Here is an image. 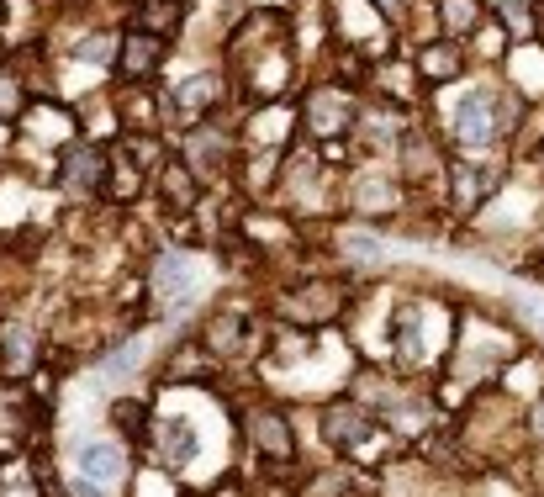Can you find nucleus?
<instances>
[{"instance_id":"17","label":"nucleus","mask_w":544,"mask_h":497,"mask_svg":"<svg viewBox=\"0 0 544 497\" xmlns=\"http://www.w3.org/2000/svg\"><path fill=\"white\" fill-rule=\"evenodd\" d=\"M138 360H143V344H127L122 355H111V360H106V376H122V371H133Z\"/></svg>"},{"instance_id":"22","label":"nucleus","mask_w":544,"mask_h":497,"mask_svg":"<svg viewBox=\"0 0 544 497\" xmlns=\"http://www.w3.org/2000/svg\"><path fill=\"white\" fill-rule=\"evenodd\" d=\"M0 497H37V492H32V487H6Z\"/></svg>"},{"instance_id":"13","label":"nucleus","mask_w":544,"mask_h":497,"mask_svg":"<svg viewBox=\"0 0 544 497\" xmlns=\"http://www.w3.org/2000/svg\"><path fill=\"white\" fill-rule=\"evenodd\" d=\"M238 328H243L238 318H217V323H212V334H206V344H212L217 355H238V344H243V339H238Z\"/></svg>"},{"instance_id":"10","label":"nucleus","mask_w":544,"mask_h":497,"mask_svg":"<svg viewBox=\"0 0 544 497\" xmlns=\"http://www.w3.org/2000/svg\"><path fill=\"white\" fill-rule=\"evenodd\" d=\"M344 117H349L344 96H328V90H323V96H312V127H317V133H339Z\"/></svg>"},{"instance_id":"4","label":"nucleus","mask_w":544,"mask_h":497,"mask_svg":"<svg viewBox=\"0 0 544 497\" xmlns=\"http://www.w3.org/2000/svg\"><path fill=\"white\" fill-rule=\"evenodd\" d=\"M154 445H159V460L164 466H191L196 450H201V429L191 418H159V434H154Z\"/></svg>"},{"instance_id":"8","label":"nucleus","mask_w":544,"mask_h":497,"mask_svg":"<svg viewBox=\"0 0 544 497\" xmlns=\"http://www.w3.org/2000/svg\"><path fill=\"white\" fill-rule=\"evenodd\" d=\"M0 365H6L11 376H22L27 365H32V334L27 328H0Z\"/></svg>"},{"instance_id":"3","label":"nucleus","mask_w":544,"mask_h":497,"mask_svg":"<svg viewBox=\"0 0 544 497\" xmlns=\"http://www.w3.org/2000/svg\"><path fill=\"white\" fill-rule=\"evenodd\" d=\"M74 471H80L85 482H96V487H111V482H122L127 455H122L117 439H85V445L74 450Z\"/></svg>"},{"instance_id":"14","label":"nucleus","mask_w":544,"mask_h":497,"mask_svg":"<svg viewBox=\"0 0 544 497\" xmlns=\"http://www.w3.org/2000/svg\"><path fill=\"white\" fill-rule=\"evenodd\" d=\"M143 22H154L159 32H170V27L180 22V6H175V0H148V6H143Z\"/></svg>"},{"instance_id":"15","label":"nucleus","mask_w":544,"mask_h":497,"mask_svg":"<svg viewBox=\"0 0 544 497\" xmlns=\"http://www.w3.org/2000/svg\"><path fill=\"white\" fill-rule=\"evenodd\" d=\"M117 38H90V43H80V59L85 64H106V59H117Z\"/></svg>"},{"instance_id":"2","label":"nucleus","mask_w":544,"mask_h":497,"mask_svg":"<svg viewBox=\"0 0 544 497\" xmlns=\"http://www.w3.org/2000/svg\"><path fill=\"white\" fill-rule=\"evenodd\" d=\"M201 286V265L191 260L185 249H170V254H159V270H154V291H159V302H191V291Z\"/></svg>"},{"instance_id":"19","label":"nucleus","mask_w":544,"mask_h":497,"mask_svg":"<svg viewBox=\"0 0 544 497\" xmlns=\"http://www.w3.org/2000/svg\"><path fill=\"white\" fill-rule=\"evenodd\" d=\"M180 101H191V106H196V101H212V85H206L201 75L185 80V85H180Z\"/></svg>"},{"instance_id":"18","label":"nucleus","mask_w":544,"mask_h":497,"mask_svg":"<svg viewBox=\"0 0 544 497\" xmlns=\"http://www.w3.org/2000/svg\"><path fill=\"white\" fill-rule=\"evenodd\" d=\"M164 186H170V196L180 201V207H191V180H185V170L170 164V170H164Z\"/></svg>"},{"instance_id":"12","label":"nucleus","mask_w":544,"mask_h":497,"mask_svg":"<svg viewBox=\"0 0 544 497\" xmlns=\"http://www.w3.org/2000/svg\"><path fill=\"white\" fill-rule=\"evenodd\" d=\"M354 201H360V207H370V212H391V207H397V186H391V180H381V175H370V180H360Z\"/></svg>"},{"instance_id":"11","label":"nucleus","mask_w":544,"mask_h":497,"mask_svg":"<svg viewBox=\"0 0 544 497\" xmlns=\"http://www.w3.org/2000/svg\"><path fill=\"white\" fill-rule=\"evenodd\" d=\"M397 328H402V355H407V360H423V355H428V339L418 334V328H423V307H402Z\"/></svg>"},{"instance_id":"16","label":"nucleus","mask_w":544,"mask_h":497,"mask_svg":"<svg viewBox=\"0 0 544 497\" xmlns=\"http://www.w3.org/2000/svg\"><path fill=\"white\" fill-rule=\"evenodd\" d=\"M471 16H476V6H471V0H449V6H444V22L455 27V32H465V27H471Z\"/></svg>"},{"instance_id":"23","label":"nucleus","mask_w":544,"mask_h":497,"mask_svg":"<svg viewBox=\"0 0 544 497\" xmlns=\"http://www.w3.org/2000/svg\"><path fill=\"white\" fill-rule=\"evenodd\" d=\"M534 434L544 439V402H539V408H534Z\"/></svg>"},{"instance_id":"5","label":"nucleus","mask_w":544,"mask_h":497,"mask_svg":"<svg viewBox=\"0 0 544 497\" xmlns=\"http://www.w3.org/2000/svg\"><path fill=\"white\" fill-rule=\"evenodd\" d=\"M254 445L265 450L270 460H291V423L280 413H259L254 418Z\"/></svg>"},{"instance_id":"20","label":"nucleus","mask_w":544,"mask_h":497,"mask_svg":"<svg viewBox=\"0 0 544 497\" xmlns=\"http://www.w3.org/2000/svg\"><path fill=\"white\" fill-rule=\"evenodd\" d=\"M16 101H22V96H16V85L0 75V117H11V112H16Z\"/></svg>"},{"instance_id":"6","label":"nucleus","mask_w":544,"mask_h":497,"mask_svg":"<svg viewBox=\"0 0 544 497\" xmlns=\"http://www.w3.org/2000/svg\"><path fill=\"white\" fill-rule=\"evenodd\" d=\"M370 434V418L360 408H333L323 418V439L328 445H354V439H365Z\"/></svg>"},{"instance_id":"7","label":"nucleus","mask_w":544,"mask_h":497,"mask_svg":"<svg viewBox=\"0 0 544 497\" xmlns=\"http://www.w3.org/2000/svg\"><path fill=\"white\" fill-rule=\"evenodd\" d=\"M117 53H122V69H127V75L143 80L148 69L159 64V53H164V48H159V38H148V32H133V38H127Z\"/></svg>"},{"instance_id":"24","label":"nucleus","mask_w":544,"mask_h":497,"mask_svg":"<svg viewBox=\"0 0 544 497\" xmlns=\"http://www.w3.org/2000/svg\"><path fill=\"white\" fill-rule=\"evenodd\" d=\"M381 6H386V11H402V6H407V0H381Z\"/></svg>"},{"instance_id":"1","label":"nucleus","mask_w":544,"mask_h":497,"mask_svg":"<svg viewBox=\"0 0 544 497\" xmlns=\"http://www.w3.org/2000/svg\"><path fill=\"white\" fill-rule=\"evenodd\" d=\"M449 127H455V138L465 149H486V143H497V96L492 90H460L455 101H449Z\"/></svg>"},{"instance_id":"9","label":"nucleus","mask_w":544,"mask_h":497,"mask_svg":"<svg viewBox=\"0 0 544 497\" xmlns=\"http://www.w3.org/2000/svg\"><path fill=\"white\" fill-rule=\"evenodd\" d=\"M101 180V154L96 149H74L69 164H64V186L69 191H90Z\"/></svg>"},{"instance_id":"21","label":"nucleus","mask_w":544,"mask_h":497,"mask_svg":"<svg viewBox=\"0 0 544 497\" xmlns=\"http://www.w3.org/2000/svg\"><path fill=\"white\" fill-rule=\"evenodd\" d=\"M69 497H101V487L85 482V476H74V482H69Z\"/></svg>"}]
</instances>
